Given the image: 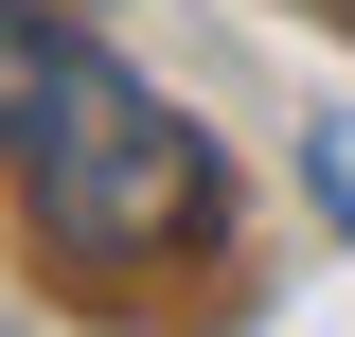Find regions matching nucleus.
Returning a JSON list of instances; mask_svg holds the SVG:
<instances>
[{"instance_id": "obj_1", "label": "nucleus", "mask_w": 355, "mask_h": 337, "mask_svg": "<svg viewBox=\"0 0 355 337\" xmlns=\"http://www.w3.org/2000/svg\"><path fill=\"white\" fill-rule=\"evenodd\" d=\"M0 178L36 213V249L71 284H142V266L214 249V142L178 125L160 89L107 36H71L53 0H0Z\"/></svg>"}, {"instance_id": "obj_2", "label": "nucleus", "mask_w": 355, "mask_h": 337, "mask_svg": "<svg viewBox=\"0 0 355 337\" xmlns=\"http://www.w3.org/2000/svg\"><path fill=\"white\" fill-rule=\"evenodd\" d=\"M302 196H320V231H355V107L302 125Z\"/></svg>"}, {"instance_id": "obj_3", "label": "nucleus", "mask_w": 355, "mask_h": 337, "mask_svg": "<svg viewBox=\"0 0 355 337\" xmlns=\"http://www.w3.org/2000/svg\"><path fill=\"white\" fill-rule=\"evenodd\" d=\"M338 18H355V0H338Z\"/></svg>"}]
</instances>
